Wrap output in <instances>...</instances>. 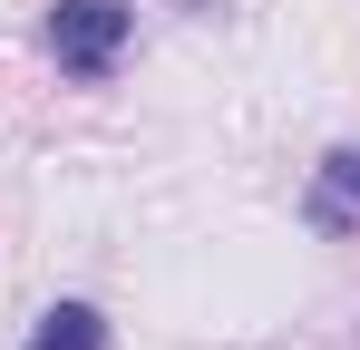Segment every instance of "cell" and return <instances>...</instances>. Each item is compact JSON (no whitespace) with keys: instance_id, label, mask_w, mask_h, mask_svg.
<instances>
[{"instance_id":"obj_1","label":"cell","mask_w":360,"mask_h":350,"mask_svg":"<svg viewBox=\"0 0 360 350\" xmlns=\"http://www.w3.org/2000/svg\"><path fill=\"white\" fill-rule=\"evenodd\" d=\"M127 39H136V10L127 0H59L49 10V58H59V78H78V88L117 78Z\"/></svg>"},{"instance_id":"obj_3","label":"cell","mask_w":360,"mask_h":350,"mask_svg":"<svg viewBox=\"0 0 360 350\" xmlns=\"http://www.w3.org/2000/svg\"><path fill=\"white\" fill-rule=\"evenodd\" d=\"M20 350H108V311H98V302H49Z\"/></svg>"},{"instance_id":"obj_2","label":"cell","mask_w":360,"mask_h":350,"mask_svg":"<svg viewBox=\"0 0 360 350\" xmlns=\"http://www.w3.org/2000/svg\"><path fill=\"white\" fill-rule=\"evenodd\" d=\"M302 224L321 233V243H341V233H360V146H331V156L311 166V195H302Z\"/></svg>"}]
</instances>
